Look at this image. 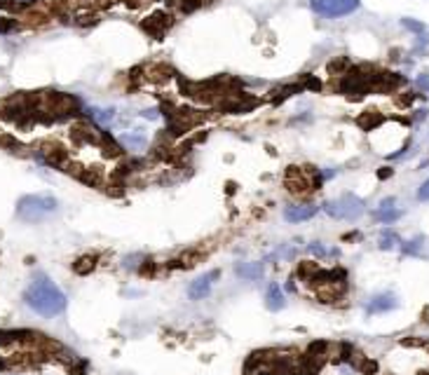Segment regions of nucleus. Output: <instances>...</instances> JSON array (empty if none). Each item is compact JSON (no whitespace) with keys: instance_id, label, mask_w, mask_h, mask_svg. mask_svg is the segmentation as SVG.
I'll list each match as a JSON object with an SVG mask.
<instances>
[{"instance_id":"nucleus-18","label":"nucleus","mask_w":429,"mask_h":375,"mask_svg":"<svg viewBox=\"0 0 429 375\" xmlns=\"http://www.w3.org/2000/svg\"><path fill=\"white\" fill-rule=\"evenodd\" d=\"M417 197H420L422 202H429V178L422 183V188L417 190Z\"/></svg>"},{"instance_id":"nucleus-8","label":"nucleus","mask_w":429,"mask_h":375,"mask_svg":"<svg viewBox=\"0 0 429 375\" xmlns=\"http://www.w3.org/2000/svg\"><path fill=\"white\" fill-rule=\"evenodd\" d=\"M235 274L237 277H242V279H261L263 277V263H240V265L235 267Z\"/></svg>"},{"instance_id":"nucleus-16","label":"nucleus","mask_w":429,"mask_h":375,"mask_svg":"<svg viewBox=\"0 0 429 375\" xmlns=\"http://www.w3.org/2000/svg\"><path fill=\"white\" fill-rule=\"evenodd\" d=\"M307 251L312 253V256H317V258H326L328 256V249H324L319 242H312V244L307 246Z\"/></svg>"},{"instance_id":"nucleus-17","label":"nucleus","mask_w":429,"mask_h":375,"mask_svg":"<svg viewBox=\"0 0 429 375\" xmlns=\"http://www.w3.org/2000/svg\"><path fill=\"white\" fill-rule=\"evenodd\" d=\"M96 113V122L99 124H108L110 120H113V108H108V110H94Z\"/></svg>"},{"instance_id":"nucleus-11","label":"nucleus","mask_w":429,"mask_h":375,"mask_svg":"<svg viewBox=\"0 0 429 375\" xmlns=\"http://www.w3.org/2000/svg\"><path fill=\"white\" fill-rule=\"evenodd\" d=\"M399 216H401V211H396V209H378L375 211V218L382 221V223H394Z\"/></svg>"},{"instance_id":"nucleus-15","label":"nucleus","mask_w":429,"mask_h":375,"mask_svg":"<svg viewBox=\"0 0 429 375\" xmlns=\"http://www.w3.org/2000/svg\"><path fill=\"white\" fill-rule=\"evenodd\" d=\"M359 370H361V373H366V375H375V373H378V363H375V361H371V359H361V363H359Z\"/></svg>"},{"instance_id":"nucleus-19","label":"nucleus","mask_w":429,"mask_h":375,"mask_svg":"<svg viewBox=\"0 0 429 375\" xmlns=\"http://www.w3.org/2000/svg\"><path fill=\"white\" fill-rule=\"evenodd\" d=\"M403 26H406V29H410V31H417V33H422V31H424V26H422V24H417V22H410V19H403Z\"/></svg>"},{"instance_id":"nucleus-24","label":"nucleus","mask_w":429,"mask_h":375,"mask_svg":"<svg viewBox=\"0 0 429 375\" xmlns=\"http://www.w3.org/2000/svg\"><path fill=\"white\" fill-rule=\"evenodd\" d=\"M0 368H3V361H0Z\"/></svg>"},{"instance_id":"nucleus-20","label":"nucleus","mask_w":429,"mask_h":375,"mask_svg":"<svg viewBox=\"0 0 429 375\" xmlns=\"http://www.w3.org/2000/svg\"><path fill=\"white\" fill-rule=\"evenodd\" d=\"M380 209H394V197H387L380 202Z\"/></svg>"},{"instance_id":"nucleus-10","label":"nucleus","mask_w":429,"mask_h":375,"mask_svg":"<svg viewBox=\"0 0 429 375\" xmlns=\"http://www.w3.org/2000/svg\"><path fill=\"white\" fill-rule=\"evenodd\" d=\"M96 267V258L94 256H80V258L73 263V270L78 274H89Z\"/></svg>"},{"instance_id":"nucleus-6","label":"nucleus","mask_w":429,"mask_h":375,"mask_svg":"<svg viewBox=\"0 0 429 375\" xmlns=\"http://www.w3.org/2000/svg\"><path fill=\"white\" fill-rule=\"evenodd\" d=\"M319 207L312 202H305V204H296V207H286L284 209V218L289 223H303V221H310L312 216H317Z\"/></svg>"},{"instance_id":"nucleus-21","label":"nucleus","mask_w":429,"mask_h":375,"mask_svg":"<svg viewBox=\"0 0 429 375\" xmlns=\"http://www.w3.org/2000/svg\"><path fill=\"white\" fill-rule=\"evenodd\" d=\"M417 87H422V89H429V78H427V75H422V78L417 80Z\"/></svg>"},{"instance_id":"nucleus-7","label":"nucleus","mask_w":429,"mask_h":375,"mask_svg":"<svg viewBox=\"0 0 429 375\" xmlns=\"http://www.w3.org/2000/svg\"><path fill=\"white\" fill-rule=\"evenodd\" d=\"M396 307V298L392 293H382V296H375L371 303L366 305V312L368 314H380V312H389Z\"/></svg>"},{"instance_id":"nucleus-1","label":"nucleus","mask_w":429,"mask_h":375,"mask_svg":"<svg viewBox=\"0 0 429 375\" xmlns=\"http://www.w3.org/2000/svg\"><path fill=\"white\" fill-rule=\"evenodd\" d=\"M24 300L40 317H57L66 310V293L45 274L31 281L29 289L24 291Z\"/></svg>"},{"instance_id":"nucleus-2","label":"nucleus","mask_w":429,"mask_h":375,"mask_svg":"<svg viewBox=\"0 0 429 375\" xmlns=\"http://www.w3.org/2000/svg\"><path fill=\"white\" fill-rule=\"evenodd\" d=\"M59 209V202L52 195H26L17 204V216L26 223H40Z\"/></svg>"},{"instance_id":"nucleus-4","label":"nucleus","mask_w":429,"mask_h":375,"mask_svg":"<svg viewBox=\"0 0 429 375\" xmlns=\"http://www.w3.org/2000/svg\"><path fill=\"white\" fill-rule=\"evenodd\" d=\"M310 8L321 17H345L359 10V0H310Z\"/></svg>"},{"instance_id":"nucleus-3","label":"nucleus","mask_w":429,"mask_h":375,"mask_svg":"<svg viewBox=\"0 0 429 375\" xmlns=\"http://www.w3.org/2000/svg\"><path fill=\"white\" fill-rule=\"evenodd\" d=\"M328 216L333 218H342V221H356V218L364 214V202L354 195H345L340 200H333V202L324 204Z\"/></svg>"},{"instance_id":"nucleus-23","label":"nucleus","mask_w":429,"mask_h":375,"mask_svg":"<svg viewBox=\"0 0 429 375\" xmlns=\"http://www.w3.org/2000/svg\"><path fill=\"white\" fill-rule=\"evenodd\" d=\"M286 291H291V293L296 291V279H289V281H286Z\"/></svg>"},{"instance_id":"nucleus-13","label":"nucleus","mask_w":429,"mask_h":375,"mask_svg":"<svg viewBox=\"0 0 429 375\" xmlns=\"http://www.w3.org/2000/svg\"><path fill=\"white\" fill-rule=\"evenodd\" d=\"M120 141H122L124 145H134V148L146 145V138H143V136H131V134H122V136H120Z\"/></svg>"},{"instance_id":"nucleus-5","label":"nucleus","mask_w":429,"mask_h":375,"mask_svg":"<svg viewBox=\"0 0 429 375\" xmlns=\"http://www.w3.org/2000/svg\"><path fill=\"white\" fill-rule=\"evenodd\" d=\"M221 277V270H211V272L202 274V277H197L192 284H190L188 289V296L190 300H202V298H206L211 293V286H213V281Z\"/></svg>"},{"instance_id":"nucleus-22","label":"nucleus","mask_w":429,"mask_h":375,"mask_svg":"<svg viewBox=\"0 0 429 375\" xmlns=\"http://www.w3.org/2000/svg\"><path fill=\"white\" fill-rule=\"evenodd\" d=\"M378 176L380 178H389L392 176V169H382V171H378Z\"/></svg>"},{"instance_id":"nucleus-9","label":"nucleus","mask_w":429,"mask_h":375,"mask_svg":"<svg viewBox=\"0 0 429 375\" xmlns=\"http://www.w3.org/2000/svg\"><path fill=\"white\" fill-rule=\"evenodd\" d=\"M268 307L272 312H277V310H282V307H284L282 289H279L277 284H270V289H268Z\"/></svg>"},{"instance_id":"nucleus-12","label":"nucleus","mask_w":429,"mask_h":375,"mask_svg":"<svg viewBox=\"0 0 429 375\" xmlns=\"http://www.w3.org/2000/svg\"><path fill=\"white\" fill-rule=\"evenodd\" d=\"M378 122H380V115L375 113V110H368V115L359 117V124H361V127H366V129H371L373 124H378Z\"/></svg>"},{"instance_id":"nucleus-14","label":"nucleus","mask_w":429,"mask_h":375,"mask_svg":"<svg viewBox=\"0 0 429 375\" xmlns=\"http://www.w3.org/2000/svg\"><path fill=\"white\" fill-rule=\"evenodd\" d=\"M396 244H401V242L394 232H385L382 239H380V246H382V249H392V246H396Z\"/></svg>"}]
</instances>
